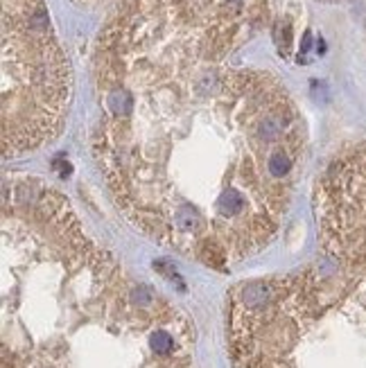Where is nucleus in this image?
Masks as SVG:
<instances>
[{
    "label": "nucleus",
    "mask_w": 366,
    "mask_h": 368,
    "mask_svg": "<svg viewBox=\"0 0 366 368\" xmlns=\"http://www.w3.org/2000/svg\"><path fill=\"white\" fill-rule=\"evenodd\" d=\"M3 368H192L190 325L39 181L3 194Z\"/></svg>",
    "instance_id": "nucleus-2"
},
{
    "label": "nucleus",
    "mask_w": 366,
    "mask_h": 368,
    "mask_svg": "<svg viewBox=\"0 0 366 368\" xmlns=\"http://www.w3.org/2000/svg\"><path fill=\"white\" fill-rule=\"evenodd\" d=\"M88 9H104L109 16L124 12L154 14L183 25L219 30L247 36L263 23L267 0H80Z\"/></svg>",
    "instance_id": "nucleus-5"
},
{
    "label": "nucleus",
    "mask_w": 366,
    "mask_h": 368,
    "mask_svg": "<svg viewBox=\"0 0 366 368\" xmlns=\"http://www.w3.org/2000/svg\"><path fill=\"white\" fill-rule=\"evenodd\" d=\"M319 192L323 257L301 271L233 287L228 350L251 352L350 336L357 368L366 355V228L328 170Z\"/></svg>",
    "instance_id": "nucleus-3"
},
{
    "label": "nucleus",
    "mask_w": 366,
    "mask_h": 368,
    "mask_svg": "<svg viewBox=\"0 0 366 368\" xmlns=\"http://www.w3.org/2000/svg\"><path fill=\"white\" fill-rule=\"evenodd\" d=\"M240 39L124 12L109 16L93 57V151L118 206L149 238L219 271L278 235L305 156L287 88L228 64Z\"/></svg>",
    "instance_id": "nucleus-1"
},
{
    "label": "nucleus",
    "mask_w": 366,
    "mask_h": 368,
    "mask_svg": "<svg viewBox=\"0 0 366 368\" xmlns=\"http://www.w3.org/2000/svg\"><path fill=\"white\" fill-rule=\"evenodd\" d=\"M70 64L45 0H3V154L52 143L66 122Z\"/></svg>",
    "instance_id": "nucleus-4"
}]
</instances>
